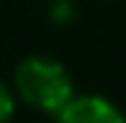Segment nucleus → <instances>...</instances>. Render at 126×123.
I'll list each match as a JSON object with an SVG mask.
<instances>
[{
    "label": "nucleus",
    "instance_id": "obj_1",
    "mask_svg": "<svg viewBox=\"0 0 126 123\" xmlns=\"http://www.w3.org/2000/svg\"><path fill=\"white\" fill-rule=\"evenodd\" d=\"M13 85L16 95L26 105L54 118L75 100V85L70 72L64 69V64L44 54H31L18 62Z\"/></svg>",
    "mask_w": 126,
    "mask_h": 123
},
{
    "label": "nucleus",
    "instance_id": "obj_2",
    "mask_svg": "<svg viewBox=\"0 0 126 123\" xmlns=\"http://www.w3.org/2000/svg\"><path fill=\"white\" fill-rule=\"evenodd\" d=\"M57 123H126V115L103 95H75V100L57 115Z\"/></svg>",
    "mask_w": 126,
    "mask_h": 123
},
{
    "label": "nucleus",
    "instance_id": "obj_3",
    "mask_svg": "<svg viewBox=\"0 0 126 123\" xmlns=\"http://www.w3.org/2000/svg\"><path fill=\"white\" fill-rule=\"evenodd\" d=\"M16 115V95L8 85L0 82V123H10Z\"/></svg>",
    "mask_w": 126,
    "mask_h": 123
},
{
    "label": "nucleus",
    "instance_id": "obj_4",
    "mask_svg": "<svg viewBox=\"0 0 126 123\" xmlns=\"http://www.w3.org/2000/svg\"><path fill=\"white\" fill-rule=\"evenodd\" d=\"M51 18L57 21V23H70L72 18H75V8H72V3L70 0H57L54 3V8H51Z\"/></svg>",
    "mask_w": 126,
    "mask_h": 123
}]
</instances>
